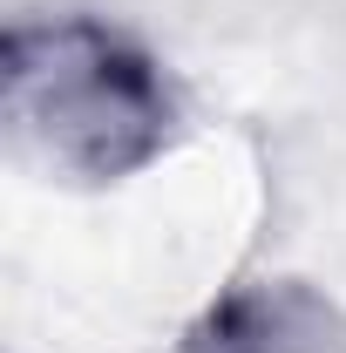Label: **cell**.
<instances>
[{"mask_svg":"<svg viewBox=\"0 0 346 353\" xmlns=\"http://www.w3.org/2000/svg\"><path fill=\"white\" fill-rule=\"evenodd\" d=\"M170 353H346V306L305 272H245L183 319Z\"/></svg>","mask_w":346,"mask_h":353,"instance_id":"7a4b0ae2","label":"cell"},{"mask_svg":"<svg viewBox=\"0 0 346 353\" xmlns=\"http://www.w3.org/2000/svg\"><path fill=\"white\" fill-rule=\"evenodd\" d=\"M0 123L75 190H116L190 136V95L156 41L102 7H28L0 41Z\"/></svg>","mask_w":346,"mask_h":353,"instance_id":"6da1fadb","label":"cell"}]
</instances>
